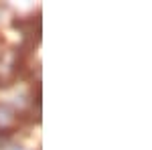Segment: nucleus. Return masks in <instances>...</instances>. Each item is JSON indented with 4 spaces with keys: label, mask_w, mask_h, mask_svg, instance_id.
<instances>
[]
</instances>
